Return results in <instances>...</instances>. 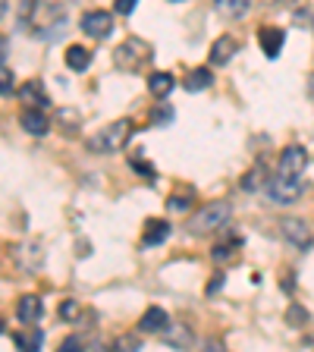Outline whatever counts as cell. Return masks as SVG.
Listing matches in <instances>:
<instances>
[{"label": "cell", "mask_w": 314, "mask_h": 352, "mask_svg": "<svg viewBox=\"0 0 314 352\" xmlns=\"http://www.w3.org/2000/svg\"><path fill=\"white\" fill-rule=\"evenodd\" d=\"M308 167V151L302 145H289L283 148V154H280V176H286V179H302V173H305Z\"/></svg>", "instance_id": "obj_5"}, {"label": "cell", "mask_w": 314, "mask_h": 352, "mask_svg": "<svg viewBox=\"0 0 314 352\" xmlns=\"http://www.w3.org/2000/svg\"><path fill=\"white\" fill-rule=\"evenodd\" d=\"M35 3H38V0H19V19H29Z\"/></svg>", "instance_id": "obj_30"}, {"label": "cell", "mask_w": 314, "mask_h": 352, "mask_svg": "<svg viewBox=\"0 0 314 352\" xmlns=\"http://www.w3.org/2000/svg\"><path fill=\"white\" fill-rule=\"evenodd\" d=\"M223 280H227V277H223V274H217V277H211V280H208V286H205V293H208V296L220 293V289H223Z\"/></svg>", "instance_id": "obj_27"}, {"label": "cell", "mask_w": 314, "mask_h": 352, "mask_svg": "<svg viewBox=\"0 0 314 352\" xmlns=\"http://www.w3.org/2000/svg\"><path fill=\"white\" fill-rule=\"evenodd\" d=\"M286 321L293 324V327H302V324H308V311L302 305H289V311H286Z\"/></svg>", "instance_id": "obj_22"}, {"label": "cell", "mask_w": 314, "mask_h": 352, "mask_svg": "<svg viewBox=\"0 0 314 352\" xmlns=\"http://www.w3.org/2000/svg\"><path fill=\"white\" fill-rule=\"evenodd\" d=\"M79 346H82L79 337H69V340H63V346H60V349H63V352H79Z\"/></svg>", "instance_id": "obj_31"}, {"label": "cell", "mask_w": 314, "mask_h": 352, "mask_svg": "<svg viewBox=\"0 0 314 352\" xmlns=\"http://www.w3.org/2000/svg\"><path fill=\"white\" fill-rule=\"evenodd\" d=\"M236 51H239V41H236L233 35H220L217 41H214L208 60H211V66H223V63H229V60H233Z\"/></svg>", "instance_id": "obj_12"}, {"label": "cell", "mask_w": 314, "mask_h": 352, "mask_svg": "<svg viewBox=\"0 0 314 352\" xmlns=\"http://www.w3.org/2000/svg\"><path fill=\"white\" fill-rule=\"evenodd\" d=\"M41 315H44V302L38 299V296H22L19 305H16V318L32 327V324L41 321Z\"/></svg>", "instance_id": "obj_13"}, {"label": "cell", "mask_w": 314, "mask_h": 352, "mask_svg": "<svg viewBox=\"0 0 314 352\" xmlns=\"http://www.w3.org/2000/svg\"><path fill=\"white\" fill-rule=\"evenodd\" d=\"M286 41V32L283 29H273V25H264V29H258V44H261L264 57L277 60L280 57V47H283Z\"/></svg>", "instance_id": "obj_9"}, {"label": "cell", "mask_w": 314, "mask_h": 352, "mask_svg": "<svg viewBox=\"0 0 314 352\" xmlns=\"http://www.w3.org/2000/svg\"><path fill=\"white\" fill-rule=\"evenodd\" d=\"M0 91H3V98H13V69L10 66L0 69Z\"/></svg>", "instance_id": "obj_23"}, {"label": "cell", "mask_w": 314, "mask_h": 352, "mask_svg": "<svg viewBox=\"0 0 314 352\" xmlns=\"http://www.w3.org/2000/svg\"><path fill=\"white\" fill-rule=\"evenodd\" d=\"M13 343L19 346V349H38V346L44 343V333L38 330V324H35L32 333H13Z\"/></svg>", "instance_id": "obj_21"}, {"label": "cell", "mask_w": 314, "mask_h": 352, "mask_svg": "<svg viewBox=\"0 0 314 352\" xmlns=\"http://www.w3.org/2000/svg\"><path fill=\"white\" fill-rule=\"evenodd\" d=\"M173 85H176V79H173V73H151L148 76V91H151L154 98H170V91H173Z\"/></svg>", "instance_id": "obj_16"}, {"label": "cell", "mask_w": 314, "mask_h": 352, "mask_svg": "<svg viewBox=\"0 0 314 352\" xmlns=\"http://www.w3.org/2000/svg\"><path fill=\"white\" fill-rule=\"evenodd\" d=\"M154 51L148 47L145 41H139V38H129V41H123L113 51V63H117V69H123V73H135L139 66L151 63Z\"/></svg>", "instance_id": "obj_3"}, {"label": "cell", "mask_w": 314, "mask_h": 352, "mask_svg": "<svg viewBox=\"0 0 314 352\" xmlns=\"http://www.w3.org/2000/svg\"><path fill=\"white\" fill-rule=\"evenodd\" d=\"M164 343L173 346V349H189V343H192L189 327H183V324H170V327L164 330Z\"/></svg>", "instance_id": "obj_18"}, {"label": "cell", "mask_w": 314, "mask_h": 352, "mask_svg": "<svg viewBox=\"0 0 314 352\" xmlns=\"http://www.w3.org/2000/svg\"><path fill=\"white\" fill-rule=\"evenodd\" d=\"M66 66H69L73 73H85L88 66H91V51L82 47V44H69V47H66Z\"/></svg>", "instance_id": "obj_15"}, {"label": "cell", "mask_w": 314, "mask_h": 352, "mask_svg": "<svg viewBox=\"0 0 314 352\" xmlns=\"http://www.w3.org/2000/svg\"><path fill=\"white\" fill-rule=\"evenodd\" d=\"M132 167L139 170V173H142V176H145L148 183H154V167H151V164H145V161H139V157H132Z\"/></svg>", "instance_id": "obj_26"}, {"label": "cell", "mask_w": 314, "mask_h": 352, "mask_svg": "<svg viewBox=\"0 0 314 352\" xmlns=\"http://www.w3.org/2000/svg\"><path fill=\"white\" fill-rule=\"evenodd\" d=\"M132 135V120H113L110 126H104L101 132H95L91 139H88V148L95 154H107V151H120V148L129 142Z\"/></svg>", "instance_id": "obj_2"}, {"label": "cell", "mask_w": 314, "mask_h": 352, "mask_svg": "<svg viewBox=\"0 0 314 352\" xmlns=\"http://www.w3.org/2000/svg\"><path fill=\"white\" fill-rule=\"evenodd\" d=\"M135 3H139V0H117V13L120 16H129L132 10H135Z\"/></svg>", "instance_id": "obj_29"}, {"label": "cell", "mask_w": 314, "mask_h": 352, "mask_svg": "<svg viewBox=\"0 0 314 352\" xmlns=\"http://www.w3.org/2000/svg\"><path fill=\"white\" fill-rule=\"evenodd\" d=\"M19 123L29 135H47V129H51V120L41 113V107H25L19 113Z\"/></svg>", "instance_id": "obj_11"}, {"label": "cell", "mask_w": 314, "mask_h": 352, "mask_svg": "<svg viewBox=\"0 0 314 352\" xmlns=\"http://www.w3.org/2000/svg\"><path fill=\"white\" fill-rule=\"evenodd\" d=\"M189 205H192V198H186V195L170 198V208H173V211H189Z\"/></svg>", "instance_id": "obj_28"}, {"label": "cell", "mask_w": 314, "mask_h": 352, "mask_svg": "<svg viewBox=\"0 0 314 352\" xmlns=\"http://www.w3.org/2000/svg\"><path fill=\"white\" fill-rule=\"evenodd\" d=\"M239 249H242V239H239V236H233V239H227V242H220V245H214V249H211V258H214V261H229V258L239 255Z\"/></svg>", "instance_id": "obj_20"}, {"label": "cell", "mask_w": 314, "mask_h": 352, "mask_svg": "<svg viewBox=\"0 0 314 352\" xmlns=\"http://www.w3.org/2000/svg\"><path fill=\"white\" fill-rule=\"evenodd\" d=\"M79 29L85 32L88 38H107L110 32H113V13H107V10H88L85 16H82Z\"/></svg>", "instance_id": "obj_7"}, {"label": "cell", "mask_w": 314, "mask_h": 352, "mask_svg": "<svg viewBox=\"0 0 314 352\" xmlns=\"http://www.w3.org/2000/svg\"><path fill=\"white\" fill-rule=\"evenodd\" d=\"M170 3H179V0H170Z\"/></svg>", "instance_id": "obj_33"}, {"label": "cell", "mask_w": 314, "mask_h": 352, "mask_svg": "<svg viewBox=\"0 0 314 352\" xmlns=\"http://www.w3.org/2000/svg\"><path fill=\"white\" fill-rule=\"evenodd\" d=\"M170 120H173V107H157V110L151 113V123H154V126H167Z\"/></svg>", "instance_id": "obj_24"}, {"label": "cell", "mask_w": 314, "mask_h": 352, "mask_svg": "<svg viewBox=\"0 0 314 352\" xmlns=\"http://www.w3.org/2000/svg\"><path fill=\"white\" fill-rule=\"evenodd\" d=\"M229 217H233L229 201H208L205 208H198V211L192 214L186 227H189V233L205 236V233H214V230H223L229 223Z\"/></svg>", "instance_id": "obj_1"}, {"label": "cell", "mask_w": 314, "mask_h": 352, "mask_svg": "<svg viewBox=\"0 0 314 352\" xmlns=\"http://www.w3.org/2000/svg\"><path fill=\"white\" fill-rule=\"evenodd\" d=\"M170 233H173V227H170L167 220L151 217V220L145 223V233H142V245H145V249H154V245H164V242L170 239Z\"/></svg>", "instance_id": "obj_10"}, {"label": "cell", "mask_w": 314, "mask_h": 352, "mask_svg": "<svg viewBox=\"0 0 314 352\" xmlns=\"http://www.w3.org/2000/svg\"><path fill=\"white\" fill-rule=\"evenodd\" d=\"M308 95H311V101H314V73L308 76Z\"/></svg>", "instance_id": "obj_32"}, {"label": "cell", "mask_w": 314, "mask_h": 352, "mask_svg": "<svg viewBox=\"0 0 314 352\" xmlns=\"http://www.w3.org/2000/svg\"><path fill=\"white\" fill-rule=\"evenodd\" d=\"M16 98H19L22 104H29V107H41V110L51 104V98H47V91H44V85L38 79L22 82L19 91H16Z\"/></svg>", "instance_id": "obj_8"}, {"label": "cell", "mask_w": 314, "mask_h": 352, "mask_svg": "<svg viewBox=\"0 0 314 352\" xmlns=\"http://www.w3.org/2000/svg\"><path fill=\"white\" fill-rule=\"evenodd\" d=\"M170 327V315L164 311V308H157V305H151L142 315V321H139V330L142 333H164V330Z\"/></svg>", "instance_id": "obj_14"}, {"label": "cell", "mask_w": 314, "mask_h": 352, "mask_svg": "<svg viewBox=\"0 0 314 352\" xmlns=\"http://www.w3.org/2000/svg\"><path fill=\"white\" fill-rule=\"evenodd\" d=\"M214 82V73L208 69V66H198V69H189V76H186V91H205V88H211Z\"/></svg>", "instance_id": "obj_17"}, {"label": "cell", "mask_w": 314, "mask_h": 352, "mask_svg": "<svg viewBox=\"0 0 314 352\" xmlns=\"http://www.w3.org/2000/svg\"><path fill=\"white\" fill-rule=\"evenodd\" d=\"M76 315H79V305H76L73 299H66L63 305H60V318H63V321H76Z\"/></svg>", "instance_id": "obj_25"}, {"label": "cell", "mask_w": 314, "mask_h": 352, "mask_svg": "<svg viewBox=\"0 0 314 352\" xmlns=\"http://www.w3.org/2000/svg\"><path fill=\"white\" fill-rule=\"evenodd\" d=\"M264 192H267V198H271L273 205H293L302 195V183L299 179H286V176L277 173L264 179Z\"/></svg>", "instance_id": "obj_4"}, {"label": "cell", "mask_w": 314, "mask_h": 352, "mask_svg": "<svg viewBox=\"0 0 314 352\" xmlns=\"http://www.w3.org/2000/svg\"><path fill=\"white\" fill-rule=\"evenodd\" d=\"M280 233H283L286 239L293 242L295 249H302V252H308V249H311V242H314L311 227H308L302 217H283V220H280Z\"/></svg>", "instance_id": "obj_6"}, {"label": "cell", "mask_w": 314, "mask_h": 352, "mask_svg": "<svg viewBox=\"0 0 314 352\" xmlns=\"http://www.w3.org/2000/svg\"><path fill=\"white\" fill-rule=\"evenodd\" d=\"M214 7H217V13L227 16V19H239V16L249 13L251 0H214Z\"/></svg>", "instance_id": "obj_19"}]
</instances>
